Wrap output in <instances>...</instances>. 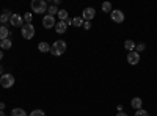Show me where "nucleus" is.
<instances>
[{
	"instance_id": "obj_1",
	"label": "nucleus",
	"mask_w": 157,
	"mask_h": 116,
	"mask_svg": "<svg viewBox=\"0 0 157 116\" xmlns=\"http://www.w3.org/2000/svg\"><path fill=\"white\" fill-rule=\"evenodd\" d=\"M66 49H68L66 41H63V39H57L54 44L50 46V54L54 55V57H60V55H63L64 52H66Z\"/></svg>"
},
{
	"instance_id": "obj_2",
	"label": "nucleus",
	"mask_w": 157,
	"mask_h": 116,
	"mask_svg": "<svg viewBox=\"0 0 157 116\" xmlns=\"http://www.w3.org/2000/svg\"><path fill=\"white\" fill-rule=\"evenodd\" d=\"M30 8L33 13H36V14H44V13H47V3L44 2V0H33V2L30 3Z\"/></svg>"
},
{
	"instance_id": "obj_3",
	"label": "nucleus",
	"mask_w": 157,
	"mask_h": 116,
	"mask_svg": "<svg viewBox=\"0 0 157 116\" xmlns=\"http://www.w3.org/2000/svg\"><path fill=\"white\" fill-rule=\"evenodd\" d=\"M16 83V79H14V75H11V74H3V75H0V85H2V88L8 89V88H13Z\"/></svg>"
},
{
	"instance_id": "obj_4",
	"label": "nucleus",
	"mask_w": 157,
	"mask_h": 116,
	"mask_svg": "<svg viewBox=\"0 0 157 116\" xmlns=\"http://www.w3.org/2000/svg\"><path fill=\"white\" fill-rule=\"evenodd\" d=\"M21 35H22L24 39H32L35 36V27L32 24H24L21 27Z\"/></svg>"
},
{
	"instance_id": "obj_5",
	"label": "nucleus",
	"mask_w": 157,
	"mask_h": 116,
	"mask_svg": "<svg viewBox=\"0 0 157 116\" xmlns=\"http://www.w3.org/2000/svg\"><path fill=\"white\" fill-rule=\"evenodd\" d=\"M10 24L13 25V27H22L25 22H24V17L22 16H19L17 13H13L11 17H10Z\"/></svg>"
},
{
	"instance_id": "obj_6",
	"label": "nucleus",
	"mask_w": 157,
	"mask_h": 116,
	"mask_svg": "<svg viewBox=\"0 0 157 116\" xmlns=\"http://www.w3.org/2000/svg\"><path fill=\"white\" fill-rule=\"evenodd\" d=\"M55 24H57V21H55V17L54 16H49V14H46L44 17H43V27L44 28H55Z\"/></svg>"
},
{
	"instance_id": "obj_7",
	"label": "nucleus",
	"mask_w": 157,
	"mask_h": 116,
	"mask_svg": "<svg viewBox=\"0 0 157 116\" xmlns=\"http://www.w3.org/2000/svg\"><path fill=\"white\" fill-rule=\"evenodd\" d=\"M68 25H71V19H68V21H60V22H57V24H55V32H57L58 35H63L64 32H66Z\"/></svg>"
},
{
	"instance_id": "obj_8",
	"label": "nucleus",
	"mask_w": 157,
	"mask_h": 116,
	"mask_svg": "<svg viewBox=\"0 0 157 116\" xmlns=\"http://www.w3.org/2000/svg\"><path fill=\"white\" fill-rule=\"evenodd\" d=\"M110 17H112L113 22L121 24V22H124V13H123L121 9H113V11L110 13Z\"/></svg>"
},
{
	"instance_id": "obj_9",
	"label": "nucleus",
	"mask_w": 157,
	"mask_h": 116,
	"mask_svg": "<svg viewBox=\"0 0 157 116\" xmlns=\"http://www.w3.org/2000/svg\"><path fill=\"white\" fill-rule=\"evenodd\" d=\"M94 16H96V9L91 8V6L85 8L83 13H82V19H85V21H88V22H91V19H94Z\"/></svg>"
},
{
	"instance_id": "obj_10",
	"label": "nucleus",
	"mask_w": 157,
	"mask_h": 116,
	"mask_svg": "<svg viewBox=\"0 0 157 116\" xmlns=\"http://www.w3.org/2000/svg\"><path fill=\"white\" fill-rule=\"evenodd\" d=\"M127 63L130 64V66H135V64L140 63V54H137L135 50H132V52L127 54Z\"/></svg>"
},
{
	"instance_id": "obj_11",
	"label": "nucleus",
	"mask_w": 157,
	"mask_h": 116,
	"mask_svg": "<svg viewBox=\"0 0 157 116\" xmlns=\"http://www.w3.org/2000/svg\"><path fill=\"white\" fill-rule=\"evenodd\" d=\"M11 14H13V13H11L10 9H5V11L2 13V14H0V22H2V25H5L6 22H10Z\"/></svg>"
},
{
	"instance_id": "obj_12",
	"label": "nucleus",
	"mask_w": 157,
	"mask_h": 116,
	"mask_svg": "<svg viewBox=\"0 0 157 116\" xmlns=\"http://www.w3.org/2000/svg\"><path fill=\"white\" fill-rule=\"evenodd\" d=\"M6 38H10V30H8V27H5V25H0V41L6 39Z\"/></svg>"
},
{
	"instance_id": "obj_13",
	"label": "nucleus",
	"mask_w": 157,
	"mask_h": 116,
	"mask_svg": "<svg viewBox=\"0 0 157 116\" xmlns=\"http://www.w3.org/2000/svg\"><path fill=\"white\" fill-rule=\"evenodd\" d=\"M130 105H132V108H135V110H140L141 105H143L141 97H134L132 100H130Z\"/></svg>"
},
{
	"instance_id": "obj_14",
	"label": "nucleus",
	"mask_w": 157,
	"mask_h": 116,
	"mask_svg": "<svg viewBox=\"0 0 157 116\" xmlns=\"http://www.w3.org/2000/svg\"><path fill=\"white\" fill-rule=\"evenodd\" d=\"M11 47H13V41L10 39V38H6V39H3L2 43H0V49L2 50H8Z\"/></svg>"
},
{
	"instance_id": "obj_15",
	"label": "nucleus",
	"mask_w": 157,
	"mask_h": 116,
	"mask_svg": "<svg viewBox=\"0 0 157 116\" xmlns=\"http://www.w3.org/2000/svg\"><path fill=\"white\" fill-rule=\"evenodd\" d=\"M38 50H39L41 54L50 52V44H47V43H39V44H38Z\"/></svg>"
},
{
	"instance_id": "obj_16",
	"label": "nucleus",
	"mask_w": 157,
	"mask_h": 116,
	"mask_svg": "<svg viewBox=\"0 0 157 116\" xmlns=\"http://www.w3.org/2000/svg\"><path fill=\"white\" fill-rule=\"evenodd\" d=\"M124 47H126V50L132 52V50H135V43H134L132 39H126V41H124Z\"/></svg>"
},
{
	"instance_id": "obj_17",
	"label": "nucleus",
	"mask_w": 157,
	"mask_h": 116,
	"mask_svg": "<svg viewBox=\"0 0 157 116\" xmlns=\"http://www.w3.org/2000/svg\"><path fill=\"white\" fill-rule=\"evenodd\" d=\"M11 116H29V114L25 113V110H22V108H13L11 110Z\"/></svg>"
},
{
	"instance_id": "obj_18",
	"label": "nucleus",
	"mask_w": 157,
	"mask_h": 116,
	"mask_svg": "<svg viewBox=\"0 0 157 116\" xmlns=\"http://www.w3.org/2000/svg\"><path fill=\"white\" fill-rule=\"evenodd\" d=\"M71 25H74V27H82V25H83V19L82 17H72L71 19Z\"/></svg>"
},
{
	"instance_id": "obj_19",
	"label": "nucleus",
	"mask_w": 157,
	"mask_h": 116,
	"mask_svg": "<svg viewBox=\"0 0 157 116\" xmlns=\"http://www.w3.org/2000/svg\"><path fill=\"white\" fill-rule=\"evenodd\" d=\"M57 16H58V19H60V21H68V19H69V17H68V11H66V9H58V14H57Z\"/></svg>"
},
{
	"instance_id": "obj_20",
	"label": "nucleus",
	"mask_w": 157,
	"mask_h": 116,
	"mask_svg": "<svg viewBox=\"0 0 157 116\" xmlns=\"http://www.w3.org/2000/svg\"><path fill=\"white\" fill-rule=\"evenodd\" d=\"M102 11H104V13H109V14H110V13L113 11L112 3H110V2H104V3H102Z\"/></svg>"
},
{
	"instance_id": "obj_21",
	"label": "nucleus",
	"mask_w": 157,
	"mask_h": 116,
	"mask_svg": "<svg viewBox=\"0 0 157 116\" xmlns=\"http://www.w3.org/2000/svg\"><path fill=\"white\" fill-rule=\"evenodd\" d=\"M47 13H49V16H54V17H55V14H58V8H57L55 5H50V6L47 8Z\"/></svg>"
},
{
	"instance_id": "obj_22",
	"label": "nucleus",
	"mask_w": 157,
	"mask_h": 116,
	"mask_svg": "<svg viewBox=\"0 0 157 116\" xmlns=\"http://www.w3.org/2000/svg\"><path fill=\"white\" fill-rule=\"evenodd\" d=\"M22 17H24V22H25V24H32L33 14H32V13H25V14H24Z\"/></svg>"
},
{
	"instance_id": "obj_23",
	"label": "nucleus",
	"mask_w": 157,
	"mask_h": 116,
	"mask_svg": "<svg viewBox=\"0 0 157 116\" xmlns=\"http://www.w3.org/2000/svg\"><path fill=\"white\" fill-rule=\"evenodd\" d=\"M146 49V46L143 44V43H140V44H135V52L137 54H140V52H143V50Z\"/></svg>"
},
{
	"instance_id": "obj_24",
	"label": "nucleus",
	"mask_w": 157,
	"mask_h": 116,
	"mask_svg": "<svg viewBox=\"0 0 157 116\" xmlns=\"http://www.w3.org/2000/svg\"><path fill=\"white\" fill-rule=\"evenodd\" d=\"M30 116H46V113H44L43 110H39V108H36V110H33V111L30 113Z\"/></svg>"
},
{
	"instance_id": "obj_25",
	"label": "nucleus",
	"mask_w": 157,
	"mask_h": 116,
	"mask_svg": "<svg viewBox=\"0 0 157 116\" xmlns=\"http://www.w3.org/2000/svg\"><path fill=\"white\" fill-rule=\"evenodd\" d=\"M135 116H149V113H148L146 110L140 108V110H137V111H135Z\"/></svg>"
},
{
	"instance_id": "obj_26",
	"label": "nucleus",
	"mask_w": 157,
	"mask_h": 116,
	"mask_svg": "<svg viewBox=\"0 0 157 116\" xmlns=\"http://www.w3.org/2000/svg\"><path fill=\"white\" fill-rule=\"evenodd\" d=\"M82 27H83L85 30H90V28H91V22H88V21H85V22H83V25H82Z\"/></svg>"
},
{
	"instance_id": "obj_27",
	"label": "nucleus",
	"mask_w": 157,
	"mask_h": 116,
	"mask_svg": "<svg viewBox=\"0 0 157 116\" xmlns=\"http://www.w3.org/2000/svg\"><path fill=\"white\" fill-rule=\"evenodd\" d=\"M116 116H127V113H124V111H120V113H116Z\"/></svg>"
},
{
	"instance_id": "obj_28",
	"label": "nucleus",
	"mask_w": 157,
	"mask_h": 116,
	"mask_svg": "<svg viewBox=\"0 0 157 116\" xmlns=\"http://www.w3.org/2000/svg\"><path fill=\"white\" fill-rule=\"evenodd\" d=\"M0 110H2V111L5 110V104H3V102H0Z\"/></svg>"
},
{
	"instance_id": "obj_29",
	"label": "nucleus",
	"mask_w": 157,
	"mask_h": 116,
	"mask_svg": "<svg viewBox=\"0 0 157 116\" xmlns=\"http://www.w3.org/2000/svg\"><path fill=\"white\" fill-rule=\"evenodd\" d=\"M3 60V50H0V61Z\"/></svg>"
},
{
	"instance_id": "obj_30",
	"label": "nucleus",
	"mask_w": 157,
	"mask_h": 116,
	"mask_svg": "<svg viewBox=\"0 0 157 116\" xmlns=\"http://www.w3.org/2000/svg\"><path fill=\"white\" fill-rule=\"evenodd\" d=\"M0 75H3V69H2V66H0Z\"/></svg>"
},
{
	"instance_id": "obj_31",
	"label": "nucleus",
	"mask_w": 157,
	"mask_h": 116,
	"mask_svg": "<svg viewBox=\"0 0 157 116\" xmlns=\"http://www.w3.org/2000/svg\"><path fill=\"white\" fill-rule=\"evenodd\" d=\"M0 116H6V114H5V113H3L2 110H0Z\"/></svg>"
},
{
	"instance_id": "obj_32",
	"label": "nucleus",
	"mask_w": 157,
	"mask_h": 116,
	"mask_svg": "<svg viewBox=\"0 0 157 116\" xmlns=\"http://www.w3.org/2000/svg\"><path fill=\"white\" fill-rule=\"evenodd\" d=\"M0 43H2V41H0Z\"/></svg>"
}]
</instances>
